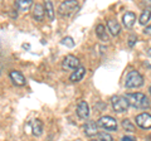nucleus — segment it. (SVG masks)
Listing matches in <instances>:
<instances>
[{
    "instance_id": "bb28decb",
    "label": "nucleus",
    "mask_w": 151,
    "mask_h": 141,
    "mask_svg": "<svg viewBox=\"0 0 151 141\" xmlns=\"http://www.w3.org/2000/svg\"><path fill=\"white\" fill-rule=\"evenodd\" d=\"M149 92H150V95H151V86H150V88H149Z\"/></svg>"
},
{
    "instance_id": "412c9836",
    "label": "nucleus",
    "mask_w": 151,
    "mask_h": 141,
    "mask_svg": "<svg viewBox=\"0 0 151 141\" xmlns=\"http://www.w3.org/2000/svg\"><path fill=\"white\" fill-rule=\"evenodd\" d=\"M122 127H124L126 131H135L134 124H132L130 120H127V119H125L124 121H122Z\"/></svg>"
},
{
    "instance_id": "ddd939ff",
    "label": "nucleus",
    "mask_w": 151,
    "mask_h": 141,
    "mask_svg": "<svg viewBox=\"0 0 151 141\" xmlns=\"http://www.w3.org/2000/svg\"><path fill=\"white\" fill-rule=\"evenodd\" d=\"M107 29L112 35H119L121 32V25L116 19H110L107 22Z\"/></svg>"
},
{
    "instance_id": "dca6fc26",
    "label": "nucleus",
    "mask_w": 151,
    "mask_h": 141,
    "mask_svg": "<svg viewBox=\"0 0 151 141\" xmlns=\"http://www.w3.org/2000/svg\"><path fill=\"white\" fill-rule=\"evenodd\" d=\"M96 34H97V37H98V38H100L101 40L108 42V34H107V32H106L105 25L98 24V25L96 27Z\"/></svg>"
},
{
    "instance_id": "a878e982",
    "label": "nucleus",
    "mask_w": 151,
    "mask_h": 141,
    "mask_svg": "<svg viewBox=\"0 0 151 141\" xmlns=\"http://www.w3.org/2000/svg\"><path fill=\"white\" fill-rule=\"evenodd\" d=\"M147 54H149L150 57H151V48H149V50H147Z\"/></svg>"
},
{
    "instance_id": "393cba45",
    "label": "nucleus",
    "mask_w": 151,
    "mask_h": 141,
    "mask_svg": "<svg viewBox=\"0 0 151 141\" xmlns=\"http://www.w3.org/2000/svg\"><path fill=\"white\" fill-rule=\"evenodd\" d=\"M121 141H135V140L132 139V137H130V136H124Z\"/></svg>"
},
{
    "instance_id": "6e6552de",
    "label": "nucleus",
    "mask_w": 151,
    "mask_h": 141,
    "mask_svg": "<svg viewBox=\"0 0 151 141\" xmlns=\"http://www.w3.org/2000/svg\"><path fill=\"white\" fill-rule=\"evenodd\" d=\"M77 115H78L79 119H83V120L88 119V116H89V106H88V103L86 101H81L77 105Z\"/></svg>"
},
{
    "instance_id": "f8f14e48",
    "label": "nucleus",
    "mask_w": 151,
    "mask_h": 141,
    "mask_svg": "<svg viewBox=\"0 0 151 141\" xmlns=\"http://www.w3.org/2000/svg\"><path fill=\"white\" fill-rule=\"evenodd\" d=\"M84 134L87 136H94L98 134V125L96 124L94 121H88L86 122V125H84Z\"/></svg>"
},
{
    "instance_id": "9b49d317",
    "label": "nucleus",
    "mask_w": 151,
    "mask_h": 141,
    "mask_svg": "<svg viewBox=\"0 0 151 141\" xmlns=\"http://www.w3.org/2000/svg\"><path fill=\"white\" fill-rule=\"evenodd\" d=\"M84 74H86V68L82 67V65H79V67L77 69H74L72 72V74L69 76V81L70 82H78L84 77Z\"/></svg>"
},
{
    "instance_id": "f3484780",
    "label": "nucleus",
    "mask_w": 151,
    "mask_h": 141,
    "mask_svg": "<svg viewBox=\"0 0 151 141\" xmlns=\"http://www.w3.org/2000/svg\"><path fill=\"white\" fill-rule=\"evenodd\" d=\"M15 5L20 12H28L29 8L33 5V1L32 0H18L15 3Z\"/></svg>"
},
{
    "instance_id": "5701e85b",
    "label": "nucleus",
    "mask_w": 151,
    "mask_h": 141,
    "mask_svg": "<svg viewBox=\"0 0 151 141\" xmlns=\"http://www.w3.org/2000/svg\"><path fill=\"white\" fill-rule=\"evenodd\" d=\"M136 40H137V37H136V35H130V38H129V47H134L135 43H136Z\"/></svg>"
},
{
    "instance_id": "6ab92c4d",
    "label": "nucleus",
    "mask_w": 151,
    "mask_h": 141,
    "mask_svg": "<svg viewBox=\"0 0 151 141\" xmlns=\"http://www.w3.org/2000/svg\"><path fill=\"white\" fill-rule=\"evenodd\" d=\"M150 18H151V9H145V10L142 12V14L140 15V24H142L145 25L146 23H147L150 20Z\"/></svg>"
},
{
    "instance_id": "39448f33",
    "label": "nucleus",
    "mask_w": 151,
    "mask_h": 141,
    "mask_svg": "<svg viewBox=\"0 0 151 141\" xmlns=\"http://www.w3.org/2000/svg\"><path fill=\"white\" fill-rule=\"evenodd\" d=\"M77 8V1L76 0H67V1H63L59 5L58 12L60 15H69L74 12V9Z\"/></svg>"
},
{
    "instance_id": "9d476101",
    "label": "nucleus",
    "mask_w": 151,
    "mask_h": 141,
    "mask_svg": "<svg viewBox=\"0 0 151 141\" xmlns=\"http://www.w3.org/2000/svg\"><path fill=\"white\" fill-rule=\"evenodd\" d=\"M135 22H136V14L132 12H126L124 17H122V23H124L125 28H127V29H131L134 27Z\"/></svg>"
},
{
    "instance_id": "a211bd4d",
    "label": "nucleus",
    "mask_w": 151,
    "mask_h": 141,
    "mask_svg": "<svg viewBox=\"0 0 151 141\" xmlns=\"http://www.w3.org/2000/svg\"><path fill=\"white\" fill-rule=\"evenodd\" d=\"M45 14L48 15L49 20L53 22L54 20V8H53V3L52 1H45Z\"/></svg>"
},
{
    "instance_id": "1a4fd4ad",
    "label": "nucleus",
    "mask_w": 151,
    "mask_h": 141,
    "mask_svg": "<svg viewBox=\"0 0 151 141\" xmlns=\"http://www.w3.org/2000/svg\"><path fill=\"white\" fill-rule=\"evenodd\" d=\"M9 76H10L12 82L15 84V86H24L25 84V77L23 76V73L19 72V70H12V72L9 73Z\"/></svg>"
},
{
    "instance_id": "0eeeda50",
    "label": "nucleus",
    "mask_w": 151,
    "mask_h": 141,
    "mask_svg": "<svg viewBox=\"0 0 151 141\" xmlns=\"http://www.w3.org/2000/svg\"><path fill=\"white\" fill-rule=\"evenodd\" d=\"M62 67H63V69H73L74 70L79 67V60L77 57H74V55L68 54V55H65V58L63 59Z\"/></svg>"
},
{
    "instance_id": "7ed1b4c3",
    "label": "nucleus",
    "mask_w": 151,
    "mask_h": 141,
    "mask_svg": "<svg viewBox=\"0 0 151 141\" xmlns=\"http://www.w3.org/2000/svg\"><path fill=\"white\" fill-rule=\"evenodd\" d=\"M111 103H112V109L116 112H119V114L125 112L130 106L129 101H127L126 97H124V96H113L111 98Z\"/></svg>"
},
{
    "instance_id": "b1692460",
    "label": "nucleus",
    "mask_w": 151,
    "mask_h": 141,
    "mask_svg": "<svg viewBox=\"0 0 151 141\" xmlns=\"http://www.w3.org/2000/svg\"><path fill=\"white\" fill-rule=\"evenodd\" d=\"M144 33L146 35H151V25L150 27H146L145 29H144Z\"/></svg>"
},
{
    "instance_id": "f03ea898",
    "label": "nucleus",
    "mask_w": 151,
    "mask_h": 141,
    "mask_svg": "<svg viewBox=\"0 0 151 141\" xmlns=\"http://www.w3.org/2000/svg\"><path fill=\"white\" fill-rule=\"evenodd\" d=\"M144 84V77L137 72V70H131L126 76L125 87L126 88H139Z\"/></svg>"
},
{
    "instance_id": "4468645a",
    "label": "nucleus",
    "mask_w": 151,
    "mask_h": 141,
    "mask_svg": "<svg viewBox=\"0 0 151 141\" xmlns=\"http://www.w3.org/2000/svg\"><path fill=\"white\" fill-rule=\"evenodd\" d=\"M44 12H45V9L43 8L42 4H35L34 8H33V18L37 22H42L44 18Z\"/></svg>"
},
{
    "instance_id": "20e7f679",
    "label": "nucleus",
    "mask_w": 151,
    "mask_h": 141,
    "mask_svg": "<svg viewBox=\"0 0 151 141\" xmlns=\"http://www.w3.org/2000/svg\"><path fill=\"white\" fill-rule=\"evenodd\" d=\"M97 125L100 127L108 130V131H116L117 130V122L111 116H102L100 120L97 121Z\"/></svg>"
},
{
    "instance_id": "4be33fe9",
    "label": "nucleus",
    "mask_w": 151,
    "mask_h": 141,
    "mask_svg": "<svg viewBox=\"0 0 151 141\" xmlns=\"http://www.w3.org/2000/svg\"><path fill=\"white\" fill-rule=\"evenodd\" d=\"M60 43L64 44L65 47H69V48H73L74 47V42L70 37H65V38H63L62 40H60Z\"/></svg>"
},
{
    "instance_id": "f257e3e1",
    "label": "nucleus",
    "mask_w": 151,
    "mask_h": 141,
    "mask_svg": "<svg viewBox=\"0 0 151 141\" xmlns=\"http://www.w3.org/2000/svg\"><path fill=\"white\" fill-rule=\"evenodd\" d=\"M126 100L129 101L130 106L135 107V109H149L150 107V101L149 98L146 97V95L140 92H135V93H127L126 95Z\"/></svg>"
},
{
    "instance_id": "2eb2a0df",
    "label": "nucleus",
    "mask_w": 151,
    "mask_h": 141,
    "mask_svg": "<svg viewBox=\"0 0 151 141\" xmlns=\"http://www.w3.org/2000/svg\"><path fill=\"white\" fill-rule=\"evenodd\" d=\"M32 132L34 136H40L42 132H43V122H42L40 120L35 119L34 121H33L32 124Z\"/></svg>"
},
{
    "instance_id": "aec40b11",
    "label": "nucleus",
    "mask_w": 151,
    "mask_h": 141,
    "mask_svg": "<svg viewBox=\"0 0 151 141\" xmlns=\"http://www.w3.org/2000/svg\"><path fill=\"white\" fill-rule=\"evenodd\" d=\"M97 139H98V141H113L112 136L110 134H107V132H98Z\"/></svg>"
},
{
    "instance_id": "423d86ee",
    "label": "nucleus",
    "mask_w": 151,
    "mask_h": 141,
    "mask_svg": "<svg viewBox=\"0 0 151 141\" xmlns=\"http://www.w3.org/2000/svg\"><path fill=\"white\" fill-rule=\"evenodd\" d=\"M136 125L144 130L151 129V115L146 114V112L137 115L136 116Z\"/></svg>"
}]
</instances>
